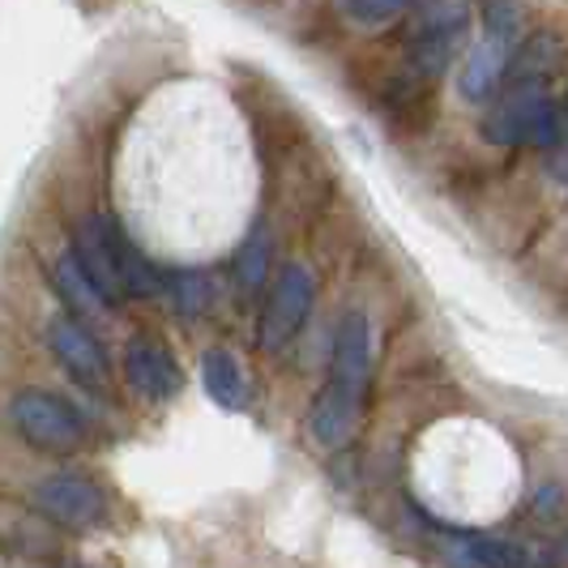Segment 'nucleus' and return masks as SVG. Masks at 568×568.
I'll list each match as a JSON object with an SVG mask.
<instances>
[{"label":"nucleus","instance_id":"obj_6","mask_svg":"<svg viewBox=\"0 0 568 568\" xmlns=\"http://www.w3.org/2000/svg\"><path fill=\"white\" fill-rule=\"evenodd\" d=\"M30 505L60 530H94L108 521L112 496L99 479H90L82 470H60L30 487Z\"/></svg>","mask_w":568,"mask_h":568},{"label":"nucleus","instance_id":"obj_3","mask_svg":"<svg viewBox=\"0 0 568 568\" xmlns=\"http://www.w3.org/2000/svg\"><path fill=\"white\" fill-rule=\"evenodd\" d=\"M9 424L34 454L69 457L82 454L90 440V424L82 410L48 389H18L9 398Z\"/></svg>","mask_w":568,"mask_h":568},{"label":"nucleus","instance_id":"obj_14","mask_svg":"<svg viewBox=\"0 0 568 568\" xmlns=\"http://www.w3.org/2000/svg\"><path fill=\"white\" fill-rule=\"evenodd\" d=\"M201 385H205L210 402L223 406V410H244L248 398H253L240 359H235L231 351H223V346H214V351L201 355Z\"/></svg>","mask_w":568,"mask_h":568},{"label":"nucleus","instance_id":"obj_9","mask_svg":"<svg viewBox=\"0 0 568 568\" xmlns=\"http://www.w3.org/2000/svg\"><path fill=\"white\" fill-rule=\"evenodd\" d=\"M513 52H517V43L484 30V34L466 48V57H462V69H457V94H462L466 103H475V108L491 103V99L500 94L505 78H509Z\"/></svg>","mask_w":568,"mask_h":568},{"label":"nucleus","instance_id":"obj_19","mask_svg":"<svg viewBox=\"0 0 568 568\" xmlns=\"http://www.w3.org/2000/svg\"><path fill=\"white\" fill-rule=\"evenodd\" d=\"M64 568H85V565H64Z\"/></svg>","mask_w":568,"mask_h":568},{"label":"nucleus","instance_id":"obj_2","mask_svg":"<svg viewBox=\"0 0 568 568\" xmlns=\"http://www.w3.org/2000/svg\"><path fill=\"white\" fill-rule=\"evenodd\" d=\"M466 30H470V0H419L415 4V27L406 39V57H402L406 82H436L454 64Z\"/></svg>","mask_w":568,"mask_h":568},{"label":"nucleus","instance_id":"obj_5","mask_svg":"<svg viewBox=\"0 0 568 568\" xmlns=\"http://www.w3.org/2000/svg\"><path fill=\"white\" fill-rule=\"evenodd\" d=\"M43 338H48L52 359L64 368V376H69L73 385H82L90 394L108 398V389H112V359H108L103 342L90 329L85 316L69 313V308H64V313H52L48 325H43Z\"/></svg>","mask_w":568,"mask_h":568},{"label":"nucleus","instance_id":"obj_4","mask_svg":"<svg viewBox=\"0 0 568 568\" xmlns=\"http://www.w3.org/2000/svg\"><path fill=\"white\" fill-rule=\"evenodd\" d=\"M316 304V274L304 261H286L274 274V283L265 286L261 316H256V346L278 355L283 346L300 338V329L308 325Z\"/></svg>","mask_w":568,"mask_h":568},{"label":"nucleus","instance_id":"obj_10","mask_svg":"<svg viewBox=\"0 0 568 568\" xmlns=\"http://www.w3.org/2000/svg\"><path fill=\"white\" fill-rule=\"evenodd\" d=\"M48 274H52V291H57L60 304H64L69 313L85 316V321H99V316L115 313L112 304L103 300V291L94 286V278L82 270V261H78V253H73V244H69V240H64V248L52 256Z\"/></svg>","mask_w":568,"mask_h":568},{"label":"nucleus","instance_id":"obj_13","mask_svg":"<svg viewBox=\"0 0 568 568\" xmlns=\"http://www.w3.org/2000/svg\"><path fill=\"white\" fill-rule=\"evenodd\" d=\"M214 295H219V283H214V274L210 270H201V265H180V270H163V295L159 300H168L171 313L180 316V321H197L214 308Z\"/></svg>","mask_w":568,"mask_h":568},{"label":"nucleus","instance_id":"obj_11","mask_svg":"<svg viewBox=\"0 0 568 568\" xmlns=\"http://www.w3.org/2000/svg\"><path fill=\"white\" fill-rule=\"evenodd\" d=\"M270 283H274V231L265 223H253L231 253V286L240 300H256Z\"/></svg>","mask_w":568,"mask_h":568},{"label":"nucleus","instance_id":"obj_16","mask_svg":"<svg viewBox=\"0 0 568 568\" xmlns=\"http://www.w3.org/2000/svg\"><path fill=\"white\" fill-rule=\"evenodd\" d=\"M484 30L521 48L526 43V9H521V0H484Z\"/></svg>","mask_w":568,"mask_h":568},{"label":"nucleus","instance_id":"obj_18","mask_svg":"<svg viewBox=\"0 0 568 568\" xmlns=\"http://www.w3.org/2000/svg\"><path fill=\"white\" fill-rule=\"evenodd\" d=\"M556 560H560V565L568 568V535H565V539H560V547H556Z\"/></svg>","mask_w":568,"mask_h":568},{"label":"nucleus","instance_id":"obj_1","mask_svg":"<svg viewBox=\"0 0 568 568\" xmlns=\"http://www.w3.org/2000/svg\"><path fill=\"white\" fill-rule=\"evenodd\" d=\"M372 381V325L359 308L338 321L334 346H329V376L308 410V436L321 449H342L364 415Z\"/></svg>","mask_w":568,"mask_h":568},{"label":"nucleus","instance_id":"obj_8","mask_svg":"<svg viewBox=\"0 0 568 568\" xmlns=\"http://www.w3.org/2000/svg\"><path fill=\"white\" fill-rule=\"evenodd\" d=\"M120 368L133 394L154 402H171L184 394V368L180 359L171 355V346L159 334H133L124 342V355H120Z\"/></svg>","mask_w":568,"mask_h":568},{"label":"nucleus","instance_id":"obj_7","mask_svg":"<svg viewBox=\"0 0 568 568\" xmlns=\"http://www.w3.org/2000/svg\"><path fill=\"white\" fill-rule=\"evenodd\" d=\"M547 78H505L500 94L491 99V108L479 120V138L487 145H526L530 124L539 108L547 103Z\"/></svg>","mask_w":568,"mask_h":568},{"label":"nucleus","instance_id":"obj_15","mask_svg":"<svg viewBox=\"0 0 568 568\" xmlns=\"http://www.w3.org/2000/svg\"><path fill=\"white\" fill-rule=\"evenodd\" d=\"M419 0H338L342 18L359 30H381L398 22L402 13H410Z\"/></svg>","mask_w":568,"mask_h":568},{"label":"nucleus","instance_id":"obj_12","mask_svg":"<svg viewBox=\"0 0 568 568\" xmlns=\"http://www.w3.org/2000/svg\"><path fill=\"white\" fill-rule=\"evenodd\" d=\"M449 556L466 568H535V551L517 539L484 535V530H466L449 539Z\"/></svg>","mask_w":568,"mask_h":568},{"label":"nucleus","instance_id":"obj_17","mask_svg":"<svg viewBox=\"0 0 568 568\" xmlns=\"http://www.w3.org/2000/svg\"><path fill=\"white\" fill-rule=\"evenodd\" d=\"M565 103H568V94H565ZM547 171H551V180L568 184V112H565V133H560L556 150L547 154Z\"/></svg>","mask_w":568,"mask_h":568}]
</instances>
